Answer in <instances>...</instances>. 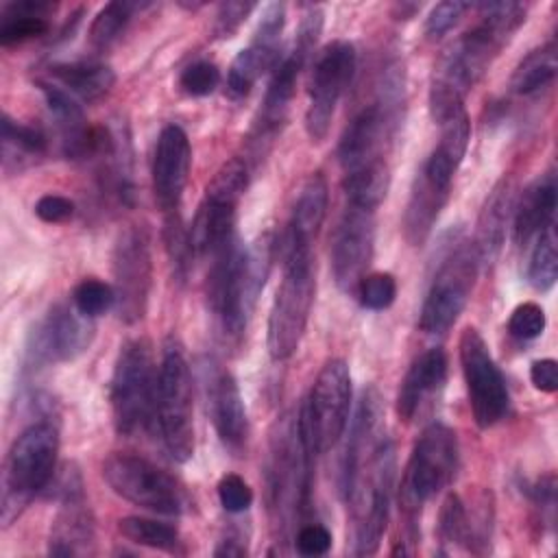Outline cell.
<instances>
[{
    "mask_svg": "<svg viewBox=\"0 0 558 558\" xmlns=\"http://www.w3.org/2000/svg\"><path fill=\"white\" fill-rule=\"evenodd\" d=\"M375 248V211L347 205L331 240V275L344 294H355Z\"/></svg>",
    "mask_w": 558,
    "mask_h": 558,
    "instance_id": "obj_20",
    "label": "cell"
},
{
    "mask_svg": "<svg viewBox=\"0 0 558 558\" xmlns=\"http://www.w3.org/2000/svg\"><path fill=\"white\" fill-rule=\"evenodd\" d=\"M512 211H514V183L512 179L504 177L495 183V187L486 196L475 225V235L471 240L482 266L493 264L497 259L506 240V227Z\"/></svg>",
    "mask_w": 558,
    "mask_h": 558,
    "instance_id": "obj_26",
    "label": "cell"
},
{
    "mask_svg": "<svg viewBox=\"0 0 558 558\" xmlns=\"http://www.w3.org/2000/svg\"><path fill=\"white\" fill-rule=\"evenodd\" d=\"M329 205V185L320 170L312 172L299 187L288 225L275 240V255L286 259L299 253H314V242L325 222Z\"/></svg>",
    "mask_w": 558,
    "mask_h": 558,
    "instance_id": "obj_22",
    "label": "cell"
},
{
    "mask_svg": "<svg viewBox=\"0 0 558 558\" xmlns=\"http://www.w3.org/2000/svg\"><path fill=\"white\" fill-rule=\"evenodd\" d=\"M556 207H558L556 177L554 172H545L523 190L521 201L514 205V211H512L514 244L525 246L538 233L554 227Z\"/></svg>",
    "mask_w": 558,
    "mask_h": 558,
    "instance_id": "obj_27",
    "label": "cell"
},
{
    "mask_svg": "<svg viewBox=\"0 0 558 558\" xmlns=\"http://www.w3.org/2000/svg\"><path fill=\"white\" fill-rule=\"evenodd\" d=\"M96 549V521L85 495L65 499L52 519L48 534L50 556H89Z\"/></svg>",
    "mask_w": 558,
    "mask_h": 558,
    "instance_id": "obj_24",
    "label": "cell"
},
{
    "mask_svg": "<svg viewBox=\"0 0 558 558\" xmlns=\"http://www.w3.org/2000/svg\"><path fill=\"white\" fill-rule=\"evenodd\" d=\"M527 497L532 499L534 508L541 514V523H547L549 527H554V512H556V475L554 473H545L541 477H536L530 486H527Z\"/></svg>",
    "mask_w": 558,
    "mask_h": 558,
    "instance_id": "obj_44",
    "label": "cell"
},
{
    "mask_svg": "<svg viewBox=\"0 0 558 558\" xmlns=\"http://www.w3.org/2000/svg\"><path fill=\"white\" fill-rule=\"evenodd\" d=\"M70 303L87 318H98L107 314L109 310H116V290L111 283L96 279V277H85L81 279L70 294Z\"/></svg>",
    "mask_w": 558,
    "mask_h": 558,
    "instance_id": "obj_38",
    "label": "cell"
},
{
    "mask_svg": "<svg viewBox=\"0 0 558 558\" xmlns=\"http://www.w3.org/2000/svg\"><path fill=\"white\" fill-rule=\"evenodd\" d=\"M447 353L440 347L423 351L405 371L397 392V414L403 423H410L421 410L423 401L442 388L447 379Z\"/></svg>",
    "mask_w": 558,
    "mask_h": 558,
    "instance_id": "obj_25",
    "label": "cell"
},
{
    "mask_svg": "<svg viewBox=\"0 0 558 558\" xmlns=\"http://www.w3.org/2000/svg\"><path fill=\"white\" fill-rule=\"evenodd\" d=\"M283 277L275 292L266 347L272 362H286L299 351L316 296V262L314 253H299L281 259Z\"/></svg>",
    "mask_w": 558,
    "mask_h": 558,
    "instance_id": "obj_8",
    "label": "cell"
},
{
    "mask_svg": "<svg viewBox=\"0 0 558 558\" xmlns=\"http://www.w3.org/2000/svg\"><path fill=\"white\" fill-rule=\"evenodd\" d=\"M48 153V137L39 126L13 120L9 113H2V157L4 170H9L11 161L17 168L24 163H33Z\"/></svg>",
    "mask_w": 558,
    "mask_h": 558,
    "instance_id": "obj_31",
    "label": "cell"
},
{
    "mask_svg": "<svg viewBox=\"0 0 558 558\" xmlns=\"http://www.w3.org/2000/svg\"><path fill=\"white\" fill-rule=\"evenodd\" d=\"M545 327H547L545 310L534 301L519 303L508 318V333L517 340H534L543 336Z\"/></svg>",
    "mask_w": 558,
    "mask_h": 558,
    "instance_id": "obj_41",
    "label": "cell"
},
{
    "mask_svg": "<svg viewBox=\"0 0 558 558\" xmlns=\"http://www.w3.org/2000/svg\"><path fill=\"white\" fill-rule=\"evenodd\" d=\"M458 451V436L445 423H429L416 438L399 486V508L410 543L416 536L421 508L453 480Z\"/></svg>",
    "mask_w": 558,
    "mask_h": 558,
    "instance_id": "obj_5",
    "label": "cell"
},
{
    "mask_svg": "<svg viewBox=\"0 0 558 558\" xmlns=\"http://www.w3.org/2000/svg\"><path fill=\"white\" fill-rule=\"evenodd\" d=\"M94 333L92 318L83 316L72 303H57L28 333L26 366L39 371L50 364L74 362L89 349Z\"/></svg>",
    "mask_w": 558,
    "mask_h": 558,
    "instance_id": "obj_18",
    "label": "cell"
},
{
    "mask_svg": "<svg viewBox=\"0 0 558 558\" xmlns=\"http://www.w3.org/2000/svg\"><path fill=\"white\" fill-rule=\"evenodd\" d=\"M480 257L471 244L458 242L440 262L418 314V329L427 336H440L453 327L464 312L480 272Z\"/></svg>",
    "mask_w": 558,
    "mask_h": 558,
    "instance_id": "obj_13",
    "label": "cell"
},
{
    "mask_svg": "<svg viewBox=\"0 0 558 558\" xmlns=\"http://www.w3.org/2000/svg\"><path fill=\"white\" fill-rule=\"evenodd\" d=\"M355 294L362 307L373 312H384L397 299V279L390 272H371L362 279Z\"/></svg>",
    "mask_w": 558,
    "mask_h": 558,
    "instance_id": "obj_39",
    "label": "cell"
},
{
    "mask_svg": "<svg viewBox=\"0 0 558 558\" xmlns=\"http://www.w3.org/2000/svg\"><path fill=\"white\" fill-rule=\"evenodd\" d=\"M558 279V244L554 227L534 238V246L527 259V281L534 290L547 292Z\"/></svg>",
    "mask_w": 558,
    "mask_h": 558,
    "instance_id": "obj_36",
    "label": "cell"
},
{
    "mask_svg": "<svg viewBox=\"0 0 558 558\" xmlns=\"http://www.w3.org/2000/svg\"><path fill=\"white\" fill-rule=\"evenodd\" d=\"M59 456V429L50 421L31 423L13 440L2 473V527H9L26 510L31 499L46 490Z\"/></svg>",
    "mask_w": 558,
    "mask_h": 558,
    "instance_id": "obj_4",
    "label": "cell"
},
{
    "mask_svg": "<svg viewBox=\"0 0 558 558\" xmlns=\"http://www.w3.org/2000/svg\"><path fill=\"white\" fill-rule=\"evenodd\" d=\"M111 272L118 318L124 325L144 320L153 286L150 233L144 225H129L118 233L111 253Z\"/></svg>",
    "mask_w": 558,
    "mask_h": 558,
    "instance_id": "obj_16",
    "label": "cell"
},
{
    "mask_svg": "<svg viewBox=\"0 0 558 558\" xmlns=\"http://www.w3.org/2000/svg\"><path fill=\"white\" fill-rule=\"evenodd\" d=\"M294 547L301 556H325L331 549V532L323 523H305L296 532Z\"/></svg>",
    "mask_w": 558,
    "mask_h": 558,
    "instance_id": "obj_47",
    "label": "cell"
},
{
    "mask_svg": "<svg viewBox=\"0 0 558 558\" xmlns=\"http://www.w3.org/2000/svg\"><path fill=\"white\" fill-rule=\"evenodd\" d=\"M205 395L209 418L220 442L231 451H240L246 445L248 418L240 386L229 368H222L220 364H207Z\"/></svg>",
    "mask_w": 558,
    "mask_h": 558,
    "instance_id": "obj_23",
    "label": "cell"
},
{
    "mask_svg": "<svg viewBox=\"0 0 558 558\" xmlns=\"http://www.w3.org/2000/svg\"><path fill=\"white\" fill-rule=\"evenodd\" d=\"M458 353L473 418L480 429L495 427L508 414L510 395L488 344L475 327L462 331Z\"/></svg>",
    "mask_w": 558,
    "mask_h": 558,
    "instance_id": "obj_17",
    "label": "cell"
},
{
    "mask_svg": "<svg viewBox=\"0 0 558 558\" xmlns=\"http://www.w3.org/2000/svg\"><path fill=\"white\" fill-rule=\"evenodd\" d=\"M102 477L118 497L155 514L179 517L190 508L185 488L142 456L111 453L102 462Z\"/></svg>",
    "mask_w": 558,
    "mask_h": 558,
    "instance_id": "obj_12",
    "label": "cell"
},
{
    "mask_svg": "<svg viewBox=\"0 0 558 558\" xmlns=\"http://www.w3.org/2000/svg\"><path fill=\"white\" fill-rule=\"evenodd\" d=\"M438 536L445 545H456L473 554V530L466 504L458 493H449L438 510Z\"/></svg>",
    "mask_w": 558,
    "mask_h": 558,
    "instance_id": "obj_35",
    "label": "cell"
},
{
    "mask_svg": "<svg viewBox=\"0 0 558 558\" xmlns=\"http://www.w3.org/2000/svg\"><path fill=\"white\" fill-rule=\"evenodd\" d=\"M142 4L126 2V0H113L105 4L96 17L89 24V44L96 50H107L111 44H116L126 26L131 24L135 11H140Z\"/></svg>",
    "mask_w": 558,
    "mask_h": 558,
    "instance_id": "obj_34",
    "label": "cell"
},
{
    "mask_svg": "<svg viewBox=\"0 0 558 558\" xmlns=\"http://www.w3.org/2000/svg\"><path fill=\"white\" fill-rule=\"evenodd\" d=\"M33 211L46 225H61V222H68L74 218L76 205L70 196L48 192L37 198V203L33 205Z\"/></svg>",
    "mask_w": 558,
    "mask_h": 558,
    "instance_id": "obj_45",
    "label": "cell"
},
{
    "mask_svg": "<svg viewBox=\"0 0 558 558\" xmlns=\"http://www.w3.org/2000/svg\"><path fill=\"white\" fill-rule=\"evenodd\" d=\"M57 11L52 2H35V0H20L11 2L2 9L0 22V46H17L31 39L44 37L50 31V15Z\"/></svg>",
    "mask_w": 558,
    "mask_h": 558,
    "instance_id": "obj_29",
    "label": "cell"
},
{
    "mask_svg": "<svg viewBox=\"0 0 558 558\" xmlns=\"http://www.w3.org/2000/svg\"><path fill=\"white\" fill-rule=\"evenodd\" d=\"M192 168V144L179 124L159 131L153 153V196L163 214L179 211Z\"/></svg>",
    "mask_w": 558,
    "mask_h": 558,
    "instance_id": "obj_21",
    "label": "cell"
},
{
    "mask_svg": "<svg viewBox=\"0 0 558 558\" xmlns=\"http://www.w3.org/2000/svg\"><path fill=\"white\" fill-rule=\"evenodd\" d=\"M530 381L538 392L554 395L558 390V362L554 357L534 360L530 366Z\"/></svg>",
    "mask_w": 558,
    "mask_h": 558,
    "instance_id": "obj_48",
    "label": "cell"
},
{
    "mask_svg": "<svg viewBox=\"0 0 558 558\" xmlns=\"http://www.w3.org/2000/svg\"><path fill=\"white\" fill-rule=\"evenodd\" d=\"M286 26V4L268 2L262 9L251 44L242 48L227 70L225 92L233 100L251 94L255 83L277 65L281 57V33Z\"/></svg>",
    "mask_w": 558,
    "mask_h": 558,
    "instance_id": "obj_19",
    "label": "cell"
},
{
    "mask_svg": "<svg viewBox=\"0 0 558 558\" xmlns=\"http://www.w3.org/2000/svg\"><path fill=\"white\" fill-rule=\"evenodd\" d=\"M155 423L161 442L174 462H187L194 456V403L192 373L183 344L168 336L161 347L157 366V399Z\"/></svg>",
    "mask_w": 558,
    "mask_h": 558,
    "instance_id": "obj_6",
    "label": "cell"
},
{
    "mask_svg": "<svg viewBox=\"0 0 558 558\" xmlns=\"http://www.w3.org/2000/svg\"><path fill=\"white\" fill-rule=\"evenodd\" d=\"M558 72V52L556 44L547 41L534 50H530L514 68L510 87L519 96H532L549 87Z\"/></svg>",
    "mask_w": 558,
    "mask_h": 558,
    "instance_id": "obj_32",
    "label": "cell"
},
{
    "mask_svg": "<svg viewBox=\"0 0 558 558\" xmlns=\"http://www.w3.org/2000/svg\"><path fill=\"white\" fill-rule=\"evenodd\" d=\"M218 501L220 506L231 512V514H240L244 510L251 508L253 504V488L248 486V482L238 475V473H227L220 477L218 486Z\"/></svg>",
    "mask_w": 558,
    "mask_h": 558,
    "instance_id": "obj_43",
    "label": "cell"
},
{
    "mask_svg": "<svg viewBox=\"0 0 558 558\" xmlns=\"http://www.w3.org/2000/svg\"><path fill=\"white\" fill-rule=\"evenodd\" d=\"M397 475L395 445L386 436L357 464L342 471V497L351 521V554H377L390 519V504Z\"/></svg>",
    "mask_w": 558,
    "mask_h": 558,
    "instance_id": "obj_3",
    "label": "cell"
},
{
    "mask_svg": "<svg viewBox=\"0 0 558 558\" xmlns=\"http://www.w3.org/2000/svg\"><path fill=\"white\" fill-rule=\"evenodd\" d=\"M323 24H325L323 9L318 4H310L299 22L290 50L283 57H279L277 65L272 68V74L262 100L259 120L255 126L259 142H268L286 122L290 102L296 94V81L318 44Z\"/></svg>",
    "mask_w": 558,
    "mask_h": 558,
    "instance_id": "obj_14",
    "label": "cell"
},
{
    "mask_svg": "<svg viewBox=\"0 0 558 558\" xmlns=\"http://www.w3.org/2000/svg\"><path fill=\"white\" fill-rule=\"evenodd\" d=\"M248 163L242 157L227 159L205 187V196L190 225V238L196 255H216L238 238V205L248 187Z\"/></svg>",
    "mask_w": 558,
    "mask_h": 558,
    "instance_id": "obj_10",
    "label": "cell"
},
{
    "mask_svg": "<svg viewBox=\"0 0 558 558\" xmlns=\"http://www.w3.org/2000/svg\"><path fill=\"white\" fill-rule=\"evenodd\" d=\"M521 2L477 4L480 22L462 33L440 57L429 85V116L436 124L464 109L466 94L488 72L499 52L525 22Z\"/></svg>",
    "mask_w": 558,
    "mask_h": 558,
    "instance_id": "obj_1",
    "label": "cell"
},
{
    "mask_svg": "<svg viewBox=\"0 0 558 558\" xmlns=\"http://www.w3.org/2000/svg\"><path fill=\"white\" fill-rule=\"evenodd\" d=\"M351 371L340 357H331L318 371L307 399L296 414L299 436L312 456L336 447L349 425Z\"/></svg>",
    "mask_w": 558,
    "mask_h": 558,
    "instance_id": "obj_9",
    "label": "cell"
},
{
    "mask_svg": "<svg viewBox=\"0 0 558 558\" xmlns=\"http://www.w3.org/2000/svg\"><path fill=\"white\" fill-rule=\"evenodd\" d=\"M390 190V166L386 159L362 166L353 172H347L342 179V192L347 205L375 211Z\"/></svg>",
    "mask_w": 558,
    "mask_h": 558,
    "instance_id": "obj_30",
    "label": "cell"
},
{
    "mask_svg": "<svg viewBox=\"0 0 558 558\" xmlns=\"http://www.w3.org/2000/svg\"><path fill=\"white\" fill-rule=\"evenodd\" d=\"M355 65L357 54L347 39H333L316 52L305 107V133L314 144L329 135L338 102L353 81Z\"/></svg>",
    "mask_w": 558,
    "mask_h": 558,
    "instance_id": "obj_15",
    "label": "cell"
},
{
    "mask_svg": "<svg viewBox=\"0 0 558 558\" xmlns=\"http://www.w3.org/2000/svg\"><path fill=\"white\" fill-rule=\"evenodd\" d=\"M222 74L220 68L214 61L207 59H198L194 63H190L187 68H183L181 76H179V87L194 98H203L216 92V87L220 85Z\"/></svg>",
    "mask_w": 558,
    "mask_h": 558,
    "instance_id": "obj_40",
    "label": "cell"
},
{
    "mask_svg": "<svg viewBox=\"0 0 558 558\" xmlns=\"http://www.w3.org/2000/svg\"><path fill=\"white\" fill-rule=\"evenodd\" d=\"M157 366L148 338L126 340L116 357L109 384L113 427L120 436H135L155 423Z\"/></svg>",
    "mask_w": 558,
    "mask_h": 558,
    "instance_id": "obj_7",
    "label": "cell"
},
{
    "mask_svg": "<svg viewBox=\"0 0 558 558\" xmlns=\"http://www.w3.org/2000/svg\"><path fill=\"white\" fill-rule=\"evenodd\" d=\"M161 235H163L166 253H168V257H170L172 272H174L177 281H185L187 275H190V270H192V259H194L196 251H194V246H192L190 229L183 225L179 211L166 214Z\"/></svg>",
    "mask_w": 558,
    "mask_h": 558,
    "instance_id": "obj_37",
    "label": "cell"
},
{
    "mask_svg": "<svg viewBox=\"0 0 558 558\" xmlns=\"http://www.w3.org/2000/svg\"><path fill=\"white\" fill-rule=\"evenodd\" d=\"M255 11L253 2H222L218 7L216 13V22H214V35L218 39H227L231 37L248 17V13Z\"/></svg>",
    "mask_w": 558,
    "mask_h": 558,
    "instance_id": "obj_46",
    "label": "cell"
},
{
    "mask_svg": "<svg viewBox=\"0 0 558 558\" xmlns=\"http://www.w3.org/2000/svg\"><path fill=\"white\" fill-rule=\"evenodd\" d=\"M118 532L135 545L159 549V551H181V534L174 525L148 517H122L118 521Z\"/></svg>",
    "mask_w": 558,
    "mask_h": 558,
    "instance_id": "obj_33",
    "label": "cell"
},
{
    "mask_svg": "<svg viewBox=\"0 0 558 558\" xmlns=\"http://www.w3.org/2000/svg\"><path fill=\"white\" fill-rule=\"evenodd\" d=\"M74 98L94 102L107 96L116 83V72L111 65L96 61V59H78V61H63L52 63L48 68V76Z\"/></svg>",
    "mask_w": 558,
    "mask_h": 558,
    "instance_id": "obj_28",
    "label": "cell"
},
{
    "mask_svg": "<svg viewBox=\"0 0 558 558\" xmlns=\"http://www.w3.org/2000/svg\"><path fill=\"white\" fill-rule=\"evenodd\" d=\"M257 296L246 272V246L235 238L211 255L205 281L207 310L227 340H240L244 336Z\"/></svg>",
    "mask_w": 558,
    "mask_h": 558,
    "instance_id": "obj_11",
    "label": "cell"
},
{
    "mask_svg": "<svg viewBox=\"0 0 558 558\" xmlns=\"http://www.w3.org/2000/svg\"><path fill=\"white\" fill-rule=\"evenodd\" d=\"M469 9H473V4L460 0H445L434 4L425 17V37L429 41L442 39L451 28H456V24Z\"/></svg>",
    "mask_w": 558,
    "mask_h": 558,
    "instance_id": "obj_42",
    "label": "cell"
},
{
    "mask_svg": "<svg viewBox=\"0 0 558 558\" xmlns=\"http://www.w3.org/2000/svg\"><path fill=\"white\" fill-rule=\"evenodd\" d=\"M438 126V144L416 172L403 211L401 227L410 246H423L432 235L434 225L451 196L456 170L460 168L471 140V120L466 109L453 113Z\"/></svg>",
    "mask_w": 558,
    "mask_h": 558,
    "instance_id": "obj_2",
    "label": "cell"
},
{
    "mask_svg": "<svg viewBox=\"0 0 558 558\" xmlns=\"http://www.w3.org/2000/svg\"><path fill=\"white\" fill-rule=\"evenodd\" d=\"M244 554H246L244 543L240 541V536H233V534H227L214 549V556H244Z\"/></svg>",
    "mask_w": 558,
    "mask_h": 558,
    "instance_id": "obj_49",
    "label": "cell"
}]
</instances>
